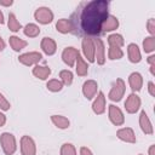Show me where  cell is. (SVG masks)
Here are the masks:
<instances>
[{"label":"cell","mask_w":155,"mask_h":155,"mask_svg":"<svg viewBox=\"0 0 155 155\" xmlns=\"http://www.w3.org/2000/svg\"><path fill=\"white\" fill-rule=\"evenodd\" d=\"M107 109V101H105V96L102 91H99L96 97L93 98L92 102V111L97 115H102Z\"/></svg>","instance_id":"12"},{"label":"cell","mask_w":155,"mask_h":155,"mask_svg":"<svg viewBox=\"0 0 155 155\" xmlns=\"http://www.w3.org/2000/svg\"><path fill=\"white\" fill-rule=\"evenodd\" d=\"M116 137L125 142V143H130V144H134L137 142V138H136V134H134V131L133 128L131 127H122V128H119L116 131Z\"/></svg>","instance_id":"13"},{"label":"cell","mask_w":155,"mask_h":155,"mask_svg":"<svg viewBox=\"0 0 155 155\" xmlns=\"http://www.w3.org/2000/svg\"><path fill=\"white\" fill-rule=\"evenodd\" d=\"M139 127L142 130L143 133L145 134H153L154 133V128H153V124L148 116V114L143 110L139 114Z\"/></svg>","instance_id":"17"},{"label":"cell","mask_w":155,"mask_h":155,"mask_svg":"<svg viewBox=\"0 0 155 155\" xmlns=\"http://www.w3.org/2000/svg\"><path fill=\"white\" fill-rule=\"evenodd\" d=\"M59 155H78L76 148H75L74 144H71V143H64V144H62V147H61Z\"/></svg>","instance_id":"32"},{"label":"cell","mask_w":155,"mask_h":155,"mask_svg":"<svg viewBox=\"0 0 155 155\" xmlns=\"http://www.w3.org/2000/svg\"><path fill=\"white\" fill-rule=\"evenodd\" d=\"M5 46H6V44H5V41H4V39H2L1 36H0V52L5 50Z\"/></svg>","instance_id":"41"},{"label":"cell","mask_w":155,"mask_h":155,"mask_svg":"<svg viewBox=\"0 0 155 155\" xmlns=\"http://www.w3.org/2000/svg\"><path fill=\"white\" fill-rule=\"evenodd\" d=\"M5 124H6V115L0 110V127L5 126Z\"/></svg>","instance_id":"37"},{"label":"cell","mask_w":155,"mask_h":155,"mask_svg":"<svg viewBox=\"0 0 155 155\" xmlns=\"http://www.w3.org/2000/svg\"><path fill=\"white\" fill-rule=\"evenodd\" d=\"M80 155H93L92 150L87 147H81L80 148Z\"/></svg>","instance_id":"36"},{"label":"cell","mask_w":155,"mask_h":155,"mask_svg":"<svg viewBox=\"0 0 155 155\" xmlns=\"http://www.w3.org/2000/svg\"><path fill=\"white\" fill-rule=\"evenodd\" d=\"M127 57L131 63H139L142 61V53L137 44H128L127 46Z\"/></svg>","instance_id":"18"},{"label":"cell","mask_w":155,"mask_h":155,"mask_svg":"<svg viewBox=\"0 0 155 155\" xmlns=\"http://www.w3.org/2000/svg\"><path fill=\"white\" fill-rule=\"evenodd\" d=\"M81 48H82V54H84V59L86 62L93 63L94 62V41L92 38H84L82 42H81Z\"/></svg>","instance_id":"7"},{"label":"cell","mask_w":155,"mask_h":155,"mask_svg":"<svg viewBox=\"0 0 155 155\" xmlns=\"http://www.w3.org/2000/svg\"><path fill=\"white\" fill-rule=\"evenodd\" d=\"M128 85L131 87V90L133 91V93L138 92L142 90L143 87V76L138 71H133L128 75Z\"/></svg>","instance_id":"16"},{"label":"cell","mask_w":155,"mask_h":155,"mask_svg":"<svg viewBox=\"0 0 155 155\" xmlns=\"http://www.w3.org/2000/svg\"><path fill=\"white\" fill-rule=\"evenodd\" d=\"M51 121L52 124L59 128V130H67L69 126H70V121L68 117L63 116V115H57V114H53L51 115Z\"/></svg>","instance_id":"22"},{"label":"cell","mask_w":155,"mask_h":155,"mask_svg":"<svg viewBox=\"0 0 155 155\" xmlns=\"http://www.w3.org/2000/svg\"><path fill=\"white\" fill-rule=\"evenodd\" d=\"M13 4V1L12 0H0V6H5V7H10L11 5Z\"/></svg>","instance_id":"38"},{"label":"cell","mask_w":155,"mask_h":155,"mask_svg":"<svg viewBox=\"0 0 155 155\" xmlns=\"http://www.w3.org/2000/svg\"><path fill=\"white\" fill-rule=\"evenodd\" d=\"M4 23H5V17H4L2 11L0 10V24H4Z\"/></svg>","instance_id":"42"},{"label":"cell","mask_w":155,"mask_h":155,"mask_svg":"<svg viewBox=\"0 0 155 155\" xmlns=\"http://www.w3.org/2000/svg\"><path fill=\"white\" fill-rule=\"evenodd\" d=\"M10 108H11L10 102H8L7 98L0 92V110H1V111H7V110H10Z\"/></svg>","instance_id":"33"},{"label":"cell","mask_w":155,"mask_h":155,"mask_svg":"<svg viewBox=\"0 0 155 155\" xmlns=\"http://www.w3.org/2000/svg\"><path fill=\"white\" fill-rule=\"evenodd\" d=\"M7 27L13 33H18L21 29H22V24L19 23V21L17 19L16 15L15 13H8V19H7Z\"/></svg>","instance_id":"25"},{"label":"cell","mask_w":155,"mask_h":155,"mask_svg":"<svg viewBox=\"0 0 155 155\" xmlns=\"http://www.w3.org/2000/svg\"><path fill=\"white\" fill-rule=\"evenodd\" d=\"M147 62L149 63V65H150V67H151V65H155V54H150V56L148 57Z\"/></svg>","instance_id":"39"},{"label":"cell","mask_w":155,"mask_h":155,"mask_svg":"<svg viewBox=\"0 0 155 155\" xmlns=\"http://www.w3.org/2000/svg\"><path fill=\"white\" fill-rule=\"evenodd\" d=\"M0 144L5 155H13L17 150L16 137L10 132H2L0 134Z\"/></svg>","instance_id":"2"},{"label":"cell","mask_w":155,"mask_h":155,"mask_svg":"<svg viewBox=\"0 0 155 155\" xmlns=\"http://www.w3.org/2000/svg\"><path fill=\"white\" fill-rule=\"evenodd\" d=\"M23 33L28 38H36L40 34V27L35 23H28L23 28Z\"/></svg>","instance_id":"27"},{"label":"cell","mask_w":155,"mask_h":155,"mask_svg":"<svg viewBox=\"0 0 155 155\" xmlns=\"http://www.w3.org/2000/svg\"><path fill=\"white\" fill-rule=\"evenodd\" d=\"M140 105H142L140 97L137 93H133V92L125 101V110L128 114H136L140 109Z\"/></svg>","instance_id":"10"},{"label":"cell","mask_w":155,"mask_h":155,"mask_svg":"<svg viewBox=\"0 0 155 155\" xmlns=\"http://www.w3.org/2000/svg\"><path fill=\"white\" fill-rule=\"evenodd\" d=\"M19 147L22 155H36V144L30 136H22L19 140Z\"/></svg>","instance_id":"8"},{"label":"cell","mask_w":155,"mask_h":155,"mask_svg":"<svg viewBox=\"0 0 155 155\" xmlns=\"http://www.w3.org/2000/svg\"><path fill=\"white\" fill-rule=\"evenodd\" d=\"M148 154H149V155H155V145H154V144H151V145L149 147Z\"/></svg>","instance_id":"40"},{"label":"cell","mask_w":155,"mask_h":155,"mask_svg":"<svg viewBox=\"0 0 155 155\" xmlns=\"http://www.w3.org/2000/svg\"><path fill=\"white\" fill-rule=\"evenodd\" d=\"M94 41V62H97V64L103 65L107 61V56H105V46L102 39H93Z\"/></svg>","instance_id":"11"},{"label":"cell","mask_w":155,"mask_h":155,"mask_svg":"<svg viewBox=\"0 0 155 155\" xmlns=\"http://www.w3.org/2000/svg\"><path fill=\"white\" fill-rule=\"evenodd\" d=\"M108 41V45L109 46H115V47H122L125 45V40H124V36L121 34H117V33H114V34H110L107 39Z\"/></svg>","instance_id":"26"},{"label":"cell","mask_w":155,"mask_h":155,"mask_svg":"<svg viewBox=\"0 0 155 155\" xmlns=\"http://www.w3.org/2000/svg\"><path fill=\"white\" fill-rule=\"evenodd\" d=\"M147 30L150 34V36L155 35V19L154 18H149L147 22Z\"/></svg>","instance_id":"34"},{"label":"cell","mask_w":155,"mask_h":155,"mask_svg":"<svg viewBox=\"0 0 155 155\" xmlns=\"http://www.w3.org/2000/svg\"><path fill=\"white\" fill-rule=\"evenodd\" d=\"M42 59V54L38 51H30V52H24L18 56V62L25 67H34L39 64V62Z\"/></svg>","instance_id":"5"},{"label":"cell","mask_w":155,"mask_h":155,"mask_svg":"<svg viewBox=\"0 0 155 155\" xmlns=\"http://www.w3.org/2000/svg\"><path fill=\"white\" fill-rule=\"evenodd\" d=\"M31 73H33V75H34L35 78H38V79H40V80H47L48 76L51 75L52 70H51V68L47 67V65H39V64H36V65H34Z\"/></svg>","instance_id":"19"},{"label":"cell","mask_w":155,"mask_h":155,"mask_svg":"<svg viewBox=\"0 0 155 155\" xmlns=\"http://www.w3.org/2000/svg\"><path fill=\"white\" fill-rule=\"evenodd\" d=\"M75 71L81 78H84V76H86L88 74V64L84 59V57L81 54H79L78 58H76V62H75Z\"/></svg>","instance_id":"21"},{"label":"cell","mask_w":155,"mask_h":155,"mask_svg":"<svg viewBox=\"0 0 155 155\" xmlns=\"http://www.w3.org/2000/svg\"><path fill=\"white\" fill-rule=\"evenodd\" d=\"M126 92V84L121 78H117L114 84L111 85V88L108 93V98L111 102H120Z\"/></svg>","instance_id":"3"},{"label":"cell","mask_w":155,"mask_h":155,"mask_svg":"<svg viewBox=\"0 0 155 155\" xmlns=\"http://www.w3.org/2000/svg\"><path fill=\"white\" fill-rule=\"evenodd\" d=\"M143 51L145 53H153L155 51V36H145L143 40Z\"/></svg>","instance_id":"29"},{"label":"cell","mask_w":155,"mask_h":155,"mask_svg":"<svg viewBox=\"0 0 155 155\" xmlns=\"http://www.w3.org/2000/svg\"><path fill=\"white\" fill-rule=\"evenodd\" d=\"M148 92H149L150 96L155 97V84L153 81H149L148 82Z\"/></svg>","instance_id":"35"},{"label":"cell","mask_w":155,"mask_h":155,"mask_svg":"<svg viewBox=\"0 0 155 155\" xmlns=\"http://www.w3.org/2000/svg\"><path fill=\"white\" fill-rule=\"evenodd\" d=\"M120 23H119V19L117 17H115L114 15H109L108 18L105 19L104 24H103V31H113V30H116L119 28Z\"/></svg>","instance_id":"24"},{"label":"cell","mask_w":155,"mask_h":155,"mask_svg":"<svg viewBox=\"0 0 155 155\" xmlns=\"http://www.w3.org/2000/svg\"><path fill=\"white\" fill-rule=\"evenodd\" d=\"M79 54H80V52L78 48H75L73 46L65 47L62 52V61L65 65H68L69 68H73V67H75V62H76V58Z\"/></svg>","instance_id":"9"},{"label":"cell","mask_w":155,"mask_h":155,"mask_svg":"<svg viewBox=\"0 0 155 155\" xmlns=\"http://www.w3.org/2000/svg\"><path fill=\"white\" fill-rule=\"evenodd\" d=\"M59 80L62 81L63 86H70L74 80V75L69 69H63L59 71Z\"/></svg>","instance_id":"28"},{"label":"cell","mask_w":155,"mask_h":155,"mask_svg":"<svg viewBox=\"0 0 155 155\" xmlns=\"http://www.w3.org/2000/svg\"><path fill=\"white\" fill-rule=\"evenodd\" d=\"M98 93V84L94 80H86L82 85V94L86 99H93Z\"/></svg>","instance_id":"14"},{"label":"cell","mask_w":155,"mask_h":155,"mask_svg":"<svg viewBox=\"0 0 155 155\" xmlns=\"http://www.w3.org/2000/svg\"><path fill=\"white\" fill-rule=\"evenodd\" d=\"M46 88H47L48 91H51V92H59V91H62V88H63V84H62V81L58 80V79H51V80L47 81Z\"/></svg>","instance_id":"31"},{"label":"cell","mask_w":155,"mask_h":155,"mask_svg":"<svg viewBox=\"0 0 155 155\" xmlns=\"http://www.w3.org/2000/svg\"><path fill=\"white\" fill-rule=\"evenodd\" d=\"M108 117L114 126H122L125 124L124 111L119 107H116L115 104L108 105Z\"/></svg>","instance_id":"6"},{"label":"cell","mask_w":155,"mask_h":155,"mask_svg":"<svg viewBox=\"0 0 155 155\" xmlns=\"http://www.w3.org/2000/svg\"><path fill=\"white\" fill-rule=\"evenodd\" d=\"M138 155H143V154H138Z\"/></svg>","instance_id":"43"},{"label":"cell","mask_w":155,"mask_h":155,"mask_svg":"<svg viewBox=\"0 0 155 155\" xmlns=\"http://www.w3.org/2000/svg\"><path fill=\"white\" fill-rule=\"evenodd\" d=\"M40 47L42 50V52L47 56H53L57 52V44L52 38L45 36L41 42H40Z\"/></svg>","instance_id":"15"},{"label":"cell","mask_w":155,"mask_h":155,"mask_svg":"<svg viewBox=\"0 0 155 155\" xmlns=\"http://www.w3.org/2000/svg\"><path fill=\"white\" fill-rule=\"evenodd\" d=\"M109 16V2L105 0H92L85 5L80 13V28L88 38L103 31V24Z\"/></svg>","instance_id":"1"},{"label":"cell","mask_w":155,"mask_h":155,"mask_svg":"<svg viewBox=\"0 0 155 155\" xmlns=\"http://www.w3.org/2000/svg\"><path fill=\"white\" fill-rule=\"evenodd\" d=\"M53 12L50 7L47 6H41V7H38L34 12V18L38 23L40 24H50L52 21H53Z\"/></svg>","instance_id":"4"},{"label":"cell","mask_w":155,"mask_h":155,"mask_svg":"<svg viewBox=\"0 0 155 155\" xmlns=\"http://www.w3.org/2000/svg\"><path fill=\"white\" fill-rule=\"evenodd\" d=\"M124 57V51L121 47H115V46H109L108 50V58L110 61H117Z\"/></svg>","instance_id":"30"},{"label":"cell","mask_w":155,"mask_h":155,"mask_svg":"<svg viewBox=\"0 0 155 155\" xmlns=\"http://www.w3.org/2000/svg\"><path fill=\"white\" fill-rule=\"evenodd\" d=\"M8 44H10V46H11V48H12L13 51H16V52L22 51V50L25 48L27 45H28V42H27L25 40L21 39L19 36H16V35L10 36V39H8Z\"/></svg>","instance_id":"23"},{"label":"cell","mask_w":155,"mask_h":155,"mask_svg":"<svg viewBox=\"0 0 155 155\" xmlns=\"http://www.w3.org/2000/svg\"><path fill=\"white\" fill-rule=\"evenodd\" d=\"M56 29L57 31H59L61 34H68L70 31H73L74 29V24L70 19L68 18H61L56 22Z\"/></svg>","instance_id":"20"}]
</instances>
